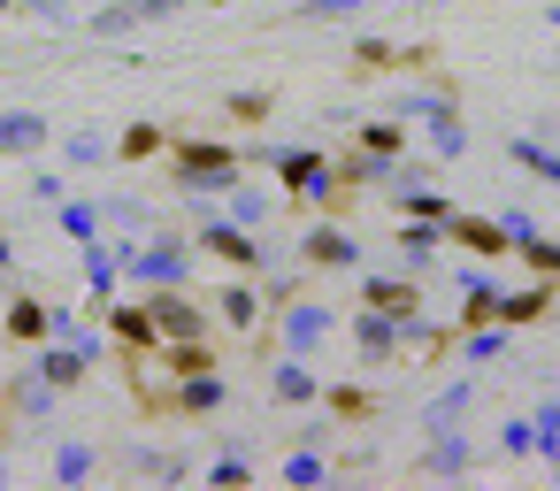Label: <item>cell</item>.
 Masks as SVG:
<instances>
[{
	"mask_svg": "<svg viewBox=\"0 0 560 491\" xmlns=\"http://www.w3.org/2000/svg\"><path fill=\"white\" fill-rule=\"evenodd\" d=\"M453 108H460V85L445 70H415V85L384 93V116H399V124H430V116H453Z\"/></svg>",
	"mask_w": 560,
	"mask_h": 491,
	"instance_id": "8992f818",
	"label": "cell"
},
{
	"mask_svg": "<svg viewBox=\"0 0 560 491\" xmlns=\"http://www.w3.org/2000/svg\"><path fill=\"white\" fill-rule=\"evenodd\" d=\"M353 9H369V0H292V16H300V24H346Z\"/></svg>",
	"mask_w": 560,
	"mask_h": 491,
	"instance_id": "ee69618b",
	"label": "cell"
},
{
	"mask_svg": "<svg viewBox=\"0 0 560 491\" xmlns=\"http://www.w3.org/2000/svg\"><path fill=\"white\" fill-rule=\"evenodd\" d=\"M330 330H338V307L330 300H307V292H292L277 315H269V338H277V353H323L330 346Z\"/></svg>",
	"mask_w": 560,
	"mask_h": 491,
	"instance_id": "5b68a950",
	"label": "cell"
},
{
	"mask_svg": "<svg viewBox=\"0 0 560 491\" xmlns=\"http://www.w3.org/2000/svg\"><path fill=\"white\" fill-rule=\"evenodd\" d=\"M47 139H55V131H47L39 108H0V162H32Z\"/></svg>",
	"mask_w": 560,
	"mask_h": 491,
	"instance_id": "d6986e66",
	"label": "cell"
},
{
	"mask_svg": "<svg viewBox=\"0 0 560 491\" xmlns=\"http://www.w3.org/2000/svg\"><path fill=\"white\" fill-rule=\"evenodd\" d=\"M422 139H430V162H460V154H468V124H460V108H453V116H430Z\"/></svg>",
	"mask_w": 560,
	"mask_h": 491,
	"instance_id": "e575fe53",
	"label": "cell"
},
{
	"mask_svg": "<svg viewBox=\"0 0 560 491\" xmlns=\"http://www.w3.org/2000/svg\"><path fill=\"white\" fill-rule=\"evenodd\" d=\"M384 200H392L399 215H415V223H453V208H460V200H453V192H438L430 177H422V185H399V192H384Z\"/></svg>",
	"mask_w": 560,
	"mask_h": 491,
	"instance_id": "484cf974",
	"label": "cell"
},
{
	"mask_svg": "<svg viewBox=\"0 0 560 491\" xmlns=\"http://www.w3.org/2000/svg\"><path fill=\"white\" fill-rule=\"evenodd\" d=\"M392 70H407V47L361 32V39H353V78H392Z\"/></svg>",
	"mask_w": 560,
	"mask_h": 491,
	"instance_id": "f1b7e54d",
	"label": "cell"
},
{
	"mask_svg": "<svg viewBox=\"0 0 560 491\" xmlns=\"http://www.w3.org/2000/svg\"><path fill=\"white\" fill-rule=\"evenodd\" d=\"M392 246H399V269H407V277H430L438 254H445V223H415V215H399Z\"/></svg>",
	"mask_w": 560,
	"mask_h": 491,
	"instance_id": "5bb4252c",
	"label": "cell"
},
{
	"mask_svg": "<svg viewBox=\"0 0 560 491\" xmlns=\"http://www.w3.org/2000/svg\"><path fill=\"white\" fill-rule=\"evenodd\" d=\"M116 269H124V284H131V292H154V284H192L200 246H192V231H154L147 246L124 231V238H116Z\"/></svg>",
	"mask_w": 560,
	"mask_h": 491,
	"instance_id": "6da1fadb",
	"label": "cell"
},
{
	"mask_svg": "<svg viewBox=\"0 0 560 491\" xmlns=\"http://www.w3.org/2000/svg\"><path fill=\"white\" fill-rule=\"evenodd\" d=\"M223 108H231L238 124H269V116H277V93H269V85H261V93H254V85H238Z\"/></svg>",
	"mask_w": 560,
	"mask_h": 491,
	"instance_id": "7bdbcfd3",
	"label": "cell"
},
{
	"mask_svg": "<svg viewBox=\"0 0 560 491\" xmlns=\"http://www.w3.org/2000/svg\"><path fill=\"white\" fill-rule=\"evenodd\" d=\"M162 162H170V185L177 192H223L231 177H246V154L231 139H170Z\"/></svg>",
	"mask_w": 560,
	"mask_h": 491,
	"instance_id": "3957f363",
	"label": "cell"
},
{
	"mask_svg": "<svg viewBox=\"0 0 560 491\" xmlns=\"http://www.w3.org/2000/svg\"><path fill=\"white\" fill-rule=\"evenodd\" d=\"M124 468H131V476H154V483H185V476H192V460L170 453V445H131Z\"/></svg>",
	"mask_w": 560,
	"mask_h": 491,
	"instance_id": "1f68e13d",
	"label": "cell"
},
{
	"mask_svg": "<svg viewBox=\"0 0 560 491\" xmlns=\"http://www.w3.org/2000/svg\"><path fill=\"white\" fill-rule=\"evenodd\" d=\"M315 391H323V376L307 353H269V399L277 407H315Z\"/></svg>",
	"mask_w": 560,
	"mask_h": 491,
	"instance_id": "4fadbf2b",
	"label": "cell"
},
{
	"mask_svg": "<svg viewBox=\"0 0 560 491\" xmlns=\"http://www.w3.org/2000/svg\"><path fill=\"white\" fill-rule=\"evenodd\" d=\"M9 9H16V16H32V24H62V32L78 24V9H70V0H9Z\"/></svg>",
	"mask_w": 560,
	"mask_h": 491,
	"instance_id": "f6af8a7d",
	"label": "cell"
},
{
	"mask_svg": "<svg viewBox=\"0 0 560 491\" xmlns=\"http://www.w3.org/2000/svg\"><path fill=\"white\" fill-rule=\"evenodd\" d=\"M545 468H552V483H560V460H545Z\"/></svg>",
	"mask_w": 560,
	"mask_h": 491,
	"instance_id": "f5cc1de1",
	"label": "cell"
},
{
	"mask_svg": "<svg viewBox=\"0 0 560 491\" xmlns=\"http://www.w3.org/2000/svg\"><path fill=\"white\" fill-rule=\"evenodd\" d=\"M353 147L376 154V162H399L407 154V124L399 116H369V124H353Z\"/></svg>",
	"mask_w": 560,
	"mask_h": 491,
	"instance_id": "f546056e",
	"label": "cell"
},
{
	"mask_svg": "<svg viewBox=\"0 0 560 491\" xmlns=\"http://www.w3.org/2000/svg\"><path fill=\"white\" fill-rule=\"evenodd\" d=\"M231 407V376L223 369H192V376H177V391H162V414H223Z\"/></svg>",
	"mask_w": 560,
	"mask_h": 491,
	"instance_id": "9c48e42d",
	"label": "cell"
},
{
	"mask_svg": "<svg viewBox=\"0 0 560 491\" xmlns=\"http://www.w3.org/2000/svg\"><path fill=\"white\" fill-rule=\"evenodd\" d=\"M192 246H200V261H223L231 277H261V269L284 254V246H269V231H238L223 208L192 223Z\"/></svg>",
	"mask_w": 560,
	"mask_h": 491,
	"instance_id": "277c9868",
	"label": "cell"
},
{
	"mask_svg": "<svg viewBox=\"0 0 560 491\" xmlns=\"http://www.w3.org/2000/svg\"><path fill=\"white\" fill-rule=\"evenodd\" d=\"M468 407H476V376H453L445 391L422 399V430H453V422H468Z\"/></svg>",
	"mask_w": 560,
	"mask_h": 491,
	"instance_id": "83f0119b",
	"label": "cell"
},
{
	"mask_svg": "<svg viewBox=\"0 0 560 491\" xmlns=\"http://www.w3.org/2000/svg\"><path fill=\"white\" fill-rule=\"evenodd\" d=\"M101 231H154V208L147 200H131V192H116V200H101Z\"/></svg>",
	"mask_w": 560,
	"mask_h": 491,
	"instance_id": "8d00e7d4",
	"label": "cell"
},
{
	"mask_svg": "<svg viewBox=\"0 0 560 491\" xmlns=\"http://www.w3.org/2000/svg\"><path fill=\"white\" fill-rule=\"evenodd\" d=\"M453 353V323H438V315H399V361H445Z\"/></svg>",
	"mask_w": 560,
	"mask_h": 491,
	"instance_id": "ac0fdd59",
	"label": "cell"
},
{
	"mask_svg": "<svg viewBox=\"0 0 560 491\" xmlns=\"http://www.w3.org/2000/svg\"><path fill=\"white\" fill-rule=\"evenodd\" d=\"M0 16H9V0H0Z\"/></svg>",
	"mask_w": 560,
	"mask_h": 491,
	"instance_id": "db71d44e",
	"label": "cell"
},
{
	"mask_svg": "<svg viewBox=\"0 0 560 491\" xmlns=\"http://www.w3.org/2000/svg\"><path fill=\"white\" fill-rule=\"evenodd\" d=\"M0 399H9V407H16L24 422H47V414L62 407V391H55V384H47L39 369H16V376H9V391H0Z\"/></svg>",
	"mask_w": 560,
	"mask_h": 491,
	"instance_id": "cb8c5ba5",
	"label": "cell"
},
{
	"mask_svg": "<svg viewBox=\"0 0 560 491\" xmlns=\"http://www.w3.org/2000/svg\"><path fill=\"white\" fill-rule=\"evenodd\" d=\"M78 32H85V39H131V32H139V16H131L124 0H116V9H93V16H78Z\"/></svg>",
	"mask_w": 560,
	"mask_h": 491,
	"instance_id": "ab89813d",
	"label": "cell"
},
{
	"mask_svg": "<svg viewBox=\"0 0 560 491\" xmlns=\"http://www.w3.org/2000/svg\"><path fill=\"white\" fill-rule=\"evenodd\" d=\"M445 246H460V254H476V261H506V231H499L491 215H468V208H453Z\"/></svg>",
	"mask_w": 560,
	"mask_h": 491,
	"instance_id": "e0dca14e",
	"label": "cell"
},
{
	"mask_svg": "<svg viewBox=\"0 0 560 491\" xmlns=\"http://www.w3.org/2000/svg\"><path fill=\"white\" fill-rule=\"evenodd\" d=\"M491 223H499V231H506V254H514V246H522V238H529V231H537V215H529V208H499V215H491Z\"/></svg>",
	"mask_w": 560,
	"mask_h": 491,
	"instance_id": "c3c4849f",
	"label": "cell"
},
{
	"mask_svg": "<svg viewBox=\"0 0 560 491\" xmlns=\"http://www.w3.org/2000/svg\"><path fill=\"white\" fill-rule=\"evenodd\" d=\"M215 208H223V215H231L238 231H269V223H277V200H269L261 185H238V177H231V185L215 192Z\"/></svg>",
	"mask_w": 560,
	"mask_h": 491,
	"instance_id": "ffe728a7",
	"label": "cell"
},
{
	"mask_svg": "<svg viewBox=\"0 0 560 491\" xmlns=\"http://www.w3.org/2000/svg\"><path fill=\"white\" fill-rule=\"evenodd\" d=\"M529 445H537L529 414H506V422H499V453H506V460H529Z\"/></svg>",
	"mask_w": 560,
	"mask_h": 491,
	"instance_id": "bcb514c9",
	"label": "cell"
},
{
	"mask_svg": "<svg viewBox=\"0 0 560 491\" xmlns=\"http://www.w3.org/2000/svg\"><path fill=\"white\" fill-rule=\"evenodd\" d=\"M422 437H430L422 460H415L422 476H468V468H476V437H468L460 422H453V430H422Z\"/></svg>",
	"mask_w": 560,
	"mask_h": 491,
	"instance_id": "2e32d148",
	"label": "cell"
},
{
	"mask_svg": "<svg viewBox=\"0 0 560 491\" xmlns=\"http://www.w3.org/2000/svg\"><path fill=\"white\" fill-rule=\"evenodd\" d=\"M361 307H376V315H415L422 307V277H407V269H361Z\"/></svg>",
	"mask_w": 560,
	"mask_h": 491,
	"instance_id": "30bf717a",
	"label": "cell"
},
{
	"mask_svg": "<svg viewBox=\"0 0 560 491\" xmlns=\"http://www.w3.org/2000/svg\"><path fill=\"white\" fill-rule=\"evenodd\" d=\"M353 353H361V369H399V323L392 315H376V307H353Z\"/></svg>",
	"mask_w": 560,
	"mask_h": 491,
	"instance_id": "8fae6325",
	"label": "cell"
},
{
	"mask_svg": "<svg viewBox=\"0 0 560 491\" xmlns=\"http://www.w3.org/2000/svg\"><path fill=\"white\" fill-rule=\"evenodd\" d=\"M277 476H284V483H323V476H330V453H323V445H300V453L277 460Z\"/></svg>",
	"mask_w": 560,
	"mask_h": 491,
	"instance_id": "b9f144b4",
	"label": "cell"
},
{
	"mask_svg": "<svg viewBox=\"0 0 560 491\" xmlns=\"http://www.w3.org/2000/svg\"><path fill=\"white\" fill-rule=\"evenodd\" d=\"M78 277H85V300H93V307L124 292V269H116V238H108V231L78 246Z\"/></svg>",
	"mask_w": 560,
	"mask_h": 491,
	"instance_id": "9a60e30c",
	"label": "cell"
},
{
	"mask_svg": "<svg viewBox=\"0 0 560 491\" xmlns=\"http://www.w3.org/2000/svg\"><path fill=\"white\" fill-rule=\"evenodd\" d=\"M506 261H522L529 277H552V284H560V238H545V231H529V238H522Z\"/></svg>",
	"mask_w": 560,
	"mask_h": 491,
	"instance_id": "f35d334b",
	"label": "cell"
},
{
	"mask_svg": "<svg viewBox=\"0 0 560 491\" xmlns=\"http://www.w3.org/2000/svg\"><path fill=\"white\" fill-rule=\"evenodd\" d=\"M55 223H62V238L70 246H85V238H101V200H55Z\"/></svg>",
	"mask_w": 560,
	"mask_h": 491,
	"instance_id": "d590c367",
	"label": "cell"
},
{
	"mask_svg": "<svg viewBox=\"0 0 560 491\" xmlns=\"http://www.w3.org/2000/svg\"><path fill=\"white\" fill-rule=\"evenodd\" d=\"M315 407H323L330 422H353V430H361V422H376V391H369V384H323V391H315Z\"/></svg>",
	"mask_w": 560,
	"mask_h": 491,
	"instance_id": "4316f807",
	"label": "cell"
},
{
	"mask_svg": "<svg viewBox=\"0 0 560 491\" xmlns=\"http://www.w3.org/2000/svg\"><path fill=\"white\" fill-rule=\"evenodd\" d=\"M108 147H116V162H154V154L170 147V131H162V124H124Z\"/></svg>",
	"mask_w": 560,
	"mask_h": 491,
	"instance_id": "836d02e7",
	"label": "cell"
},
{
	"mask_svg": "<svg viewBox=\"0 0 560 491\" xmlns=\"http://www.w3.org/2000/svg\"><path fill=\"white\" fill-rule=\"evenodd\" d=\"M254 476H261V468L246 460V445H231L223 460H208V468H200V483H223V491H238V483H254Z\"/></svg>",
	"mask_w": 560,
	"mask_h": 491,
	"instance_id": "60d3db41",
	"label": "cell"
},
{
	"mask_svg": "<svg viewBox=\"0 0 560 491\" xmlns=\"http://www.w3.org/2000/svg\"><path fill=\"white\" fill-rule=\"evenodd\" d=\"M208 315H223L231 330H261L269 323V307H261V292H254V277H231L215 300H208Z\"/></svg>",
	"mask_w": 560,
	"mask_h": 491,
	"instance_id": "44dd1931",
	"label": "cell"
},
{
	"mask_svg": "<svg viewBox=\"0 0 560 491\" xmlns=\"http://www.w3.org/2000/svg\"><path fill=\"white\" fill-rule=\"evenodd\" d=\"M101 468V445H85V437H62L55 445V483H85Z\"/></svg>",
	"mask_w": 560,
	"mask_h": 491,
	"instance_id": "74e56055",
	"label": "cell"
},
{
	"mask_svg": "<svg viewBox=\"0 0 560 491\" xmlns=\"http://www.w3.org/2000/svg\"><path fill=\"white\" fill-rule=\"evenodd\" d=\"M116 162V147H108V131H93V124H78V131H62V169H108Z\"/></svg>",
	"mask_w": 560,
	"mask_h": 491,
	"instance_id": "4dcf8cb0",
	"label": "cell"
},
{
	"mask_svg": "<svg viewBox=\"0 0 560 491\" xmlns=\"http://www.w3.org/2000/svg\"><path fill=\"white\" fill-rule=\"evenodd\" d=\"M292 261H300L307 277H330V269H361V246H353L338 223H307V238L292 246Z\"/></svg>",
	"mask_w": 560,
	"mask_h": 491,
	"instance_id": "ba28073f",
	"label": "cell"
},
{
	"mask_svg": "<svg viewBox=\"0 0 560 491\" xmlns=\"http://www.w3.org/2000/svg\"><path fill=\"white\" fill-rule=\"evenodd\" d=\"M9 269H16V238H9V231H0V277H9Z\"/></svg>",
	"mask_w": 560,
	"mask_h": 491,
	"instance_id": "f907efd6",
	"label": "cell"
},
{
	"mask_svg": "<svg viewBox=\"0 0 560 491\" xmlns=\"http://www.w3.org/2000/svg\"><path fill=\"white\" fill-rule=\"evenodd\" d=\"M124 9H131L139 24H170V16L185 9V0H124Z\"/></svg>",
	"mask_w": 560,
	"mask_h": 491,
	"instance_id": "681fc988",
	"label": "cell"
},
{
	"mask_svg": "<svg viewBox=\"0 0 560 491\" xmlns=\"http://www.w3.org/2000/svg\"><path fill=\"white\" fill-rule=\"evenodd\" d=\"M93 315L108 323V338H116L124 353H154V346H162V338H154V323H147V300H124V292H116V300H101Z\"/></svg>",
	"mask_w": 560,
	"mask_h": 491,
	"instance_id": "7c38bea8",
	"label": "cell"
},
{
	"mask_svg": "<svg viewBox=\"0 0 560 491\" xmlns=\"http://www.w3.org/2000/svg\"><path fill=\"white\" fill-rule=\"evenodd\" d=\"M506 162L529 169L537 185H560V147H552L545 131H514V139H506Z\"/></svg>",
	"mask_w": 560,
	"mask_h": 491,
	"instance_id": "d4e9b609",
	"label": "cell"
},
{
	"mask_svg": "<svg viewBox=\"0 0 560 491\" xmlns=\"http://www.w3.org/2000/svg\"><path fill=\"white\" fill-rule=\"evenodd\" d=\"M560 307V284L552 277H529V284H499L491 292V323H506V330H529V323H545Z\"/></svg>",
	"mask_w": 560,
	"mask_h": 491,
	"instance_id": "52a82bcc",
	"label": "cell"
},
{
	"mask_svg": "<svg viewBox=\"0 0 560 491\" xmlns=\"http://www.w3.org/2000/svg\"><path fill=\"white\" fill-rule=\"evenodd\" d=\"M246 162H269V177L300 200V208H323V215H338L353 192H338V177H330V154L323 147H261V154H246Z\"/></svg>",
	"mask_w": 560,
	"mask_h": 491,
	"instance_id": "7a4b0ae2",
	"label": "cell"
},
{
	"mask_svg": "<svg viewBox=\"0 0 560 491\" xmlns=\"http://www.w3.org/2000/svg\"><path fill=\"white\" fill-rule=\"evenodd\" d=\"M0 338H9V346H39V338H47V300H39V292L0 300Z\"/></svg>",
	"mask_w": 560,
	"mask_h": 491,
	"instance_id": "603a6c76",
	"label": "cell"
},
{
	"mask_svg": "<svg viewBox=\"0 0 560 491\" xmlns=\"http://www.w3.org/2000/svg\"><path fill=\"white\" fill-rule=\"evenodd\" d=\"M24 192H32L39 208H55V200L70 192V177H62V169H32V185H24Z\"/></svg>",
	"mask_w": 560,
	"mask_h": 491,
	"instance_id": "7dc6e473",
	"label": "cell"
},
{
	"mask_svg": "<svg viewBox=\"0 0 560 491\" xmlns=\"http://www.w3.org/2000/svg\"><path fill=\"white\" fill-rule=\"evenodd\" d=\"M330 177H338V192H376L384 185V162L353 147V154H330Z\"/></svg>",
	"mask_w": 560,
	"mask_h": 491,
	"instance_id": "d6a6232c",
	"label": "cell"
},
{
	"mask_svg": "<svg viewBox=\"0 0 560 491\" xmlns=\"http://www.w3.org/2000/svg\"><path fill=\"white\" fill-rule=\"evenodd\" d=\"M32 369H39V376H47L55 391H78V384L93 376V361H85V353H78L70 338H39V361H32Z\"/></svg>",
	"mask_w": 560,
	"mask_h": 491,
	"instance_id": "7402d4cb",
	"label": "cell"
},
{
	"mask_svg": "<svg viewBox=\"0 0 560 491\" xmlns=\"http://www.w3.org/2000/svg\"><path fill=\"white\" fill-rule=\"evenodd\" d=\"M545 24H552V32H560V0H545Z\"/></svg>",
	"mask_w": 560,
	"mask_h": 491,
	"instance_id": "816d5d0a",
	"label": "cell"
},
{
	"mask_svg": "<svg viewBox=\"0 0 560 491\" xmlns=\"http://www.w3.org/2000/svg\"><path fill=\"white\" fill-rule=\"evenodd\" d=\"M0 445H9V430H0Z\"/></svg>",
	"mask_w": 560,
	"mask_h": 491,
	"instance_id": "11a10c76",
	"label": "cell"
}]
</instances>
